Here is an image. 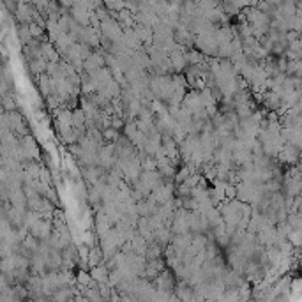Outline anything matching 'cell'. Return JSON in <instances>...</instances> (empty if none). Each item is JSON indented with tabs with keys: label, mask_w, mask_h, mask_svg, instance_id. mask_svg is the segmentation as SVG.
Masks as SVG:
<instances>
[{
	"label": "cell",
	"mask_w": 302,
	"mask_h": 302,
	"mask_svg": "<svg viewBox=\"0 0 302 302\" xmlns=\"http://www.w3.org/2000/svg\"><path fill=\"white\" fill-rule=\"evenodd\" d=\"M103 66H104V58L101 57L99 53H90L89 57L85 58V62H83V68H85L87 73L96 71V69L103 68Z\"/></svg>",
	"instance_id": "6da1fadb"
},
{
	"label": "cell",
	"mask_w": 302,
	"mask_h": 302,
	"mask_svg": "<svg viewBox=\"0 0 302 302\" xmlns=\"http://www.w3.org/2000/svg\"><path fill=\"white\" fill-rule=\"evenodd\" d=\"M263 104H265L267 110H279L281 108V97L276 90H270L263 96Z\"/></svg>",
	"instance_id": "7a4b0ae2"
}]
</instances>
